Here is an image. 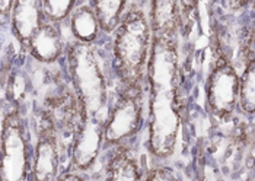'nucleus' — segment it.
<instances>
[{
	"label": "nucleus",
	"instance_id": "13",
	"mask_svg": "<svg viewBox=\"0 0 255 181\" xmlns=\"http://www.w3.org/2000/svg\"><path fill=\"white\" fill-rule=\"evenodd\" d=\"M105 181H141L137 161L127 146H118L107 165Z\"/></svg>",
	"mask_w": 255,
	"mask_h": 181
},
{
	"label": "nucleus",
	"instance_id": "10",
	"mask_svg": "<svg viewBox=\"0 0 255 181\" xmlns=\"http://www.w3.org/2000/svg\"><path fill=\"white\" fill-rule=\"evenodd\" d=\"M12 28L22 47H28L32 35L42 25V10L39 0H16L12 9Z\"/></svg>",
	"mask_w": 255,
	"mask_h": 181
},
{
	"label": "nucleus",
	"instance_id": "17",
	"mask_svg": "<svg viewBox=\"0 0 255 181\" xmlns=\"http://www.w3.org/2000/svg\"><path fill=\"white\" fill-rule=\"evenodd\" d=\"M75 1L73 0H42L41 10L42 15L51 22H59L73 12Z\"/></svg>",
	"mask_w": 255,
	"mask_h": 181
},
{
	"label": "nucleus",
	"instance_id": "12",
	"mask_svg": "<svg viewBox=\"0 0 255 181\" xmlns=\"http://www.w3.org/2000/svg\"><path fill=\"white\" fill-rule=\"evenodd\" d=\"M26 48L35 60L41 63H53L59 59L63 51L61 35L53 23L42 22Z\"/></svg>",
	"mask_w": 255,
	"mask_h": 181
},
{
	"label": "nucleus",
	"instance_id": "14",
	"mask_svg": "<svg viewBox=\"0 0 255 181\" xmlns=\"http://www.w3.org/2000/svg\"><path fill=\"white\" fill-rule=\"evenodd\" d=\"M72 34L79 42L92 44L98 37L99 23L91 6H80L72 13L70 19Z\"/></svg>",
	"mask_w": 255,
	"mask_h": 181
},
{
	"label": "nucleus",
	"instance_id": "9",
	"mask_svg": "<svg viewBox=\"0 0 255 181\" xmlns=\"http://www.w3.org/2000/svg\"><path fill=\"white\" fill-rule=\"evenodd\" d=\"M42 117L50 121L59 133L67 132L73 135L85 117V111L75 91L66 89L45 100Z\"/></svg>",
	"mask_w": 255,
	"mask_h": 181
},
{
	"label": "nucleus",
	"instance_id": "5",
	"mask_svg": "<svg viewBox=\"0 0 255 181\" xmlns=\"http://www.w3.org/2000/svg\"><path fill=\"white\" fill-rule=\"evenodd\" d=\"M143 121V91L121 89L114 105L107 113L104 124V142L123 146L141 127Z\"/></svg>",
	"mask_w": 255,
	"mask_h": 181
},
{
	"label": "nucleus",
	"instance_id": "20",
	"mask_svg": "<svg viewBox=\"0 0 255 181\" xmlns=\"http://www.w3.org/2000/svg\"><path fill=\"white\" fill-rule=\"evenodd\" d=\"M201 181H222L219 179V174L215 168L212 167H206L203 170V177H201Z\"/></svg>",
	"mask_w": 255,
	"mask_h": 181
},
{
	"label": "nucleus",
	"instance_id": "7",
	"mask_svg": "<svg viewBox=\"0 0 255 181\" xmlns=\"http://www.w3.org/2000/svg\"><path fill=\"white\" fill-rule=\"evenodd\" d=\"M104 124L105 120L98 117H83L78 130L73 133L70 146V161L73 170L86 171L95 164L104 143Z\"/></svg>",
	"mask_w": 255,
	"mask_h": 181
},
{
	"label": "nucleus",
	"instance_id": "18",
	"mask_svg": "<svg viewBox=\"0 0 255 181\" xmlns=\"http://www.w3.org/2000/svg\"><path fill=\"white\" fill-rule=\"evenodd\" d=\"M146 181H179V179L172 170L156 167L149 171V174L146 176Z\"/></svg>",
	"mask_w": 255,
	"mask_h": 181
},
{
	"label": "nucleus",
	"instance_id": "21",
	"mask_svg": "<svg viewBox=\"0 0 255 181\" xmlns=\"http://www.w3.org/2000/svg\"><path fill=\"white\" fill-rule=\"evenodd\" d=\"M54 181H86V180H85L82 176L76 174V173H70V171H67V173L59 174Z\"/></svg>",
	"mask_w": 255,
	"mask_h": 181
},
{
	"label": "nucleus",
	"instance_id": "1",
	"mask_svg": "<svg viewBox=\"0 0 255 181\" xmlns=\"http://www.w3.org/2000/svg\"><path fill=\"white\" fill-rule=\"evenodd\" d=\"M146 81L149 85V151L156 160L165 161L175 151L181 124L177 38L152 35Z\"/></svg>",
	"mask_w": 255,
	"mask_h": 181
},
{
	"label": "nucleus",
	"instance_id": "8",
	"mask_svg": "<svg viewBox=\"0 0 255 181\" xmlns=\"http://www.w3.org/2000/svg\"><path fill=\"white\" fill-rule=\"evenodd\" d=\"M59 132L51 123L41 116L38 126V141L35 145L31 179L32 181H54L59 176Z\"/></svg>",
	"mask_w": 255,
	"mask_h": 181
},
{
	"label": "nucleus",
	"instance_id": "16",
	"mask_svg": "<svg viewBox=\"0 0 255 181\" xmlns=\"http://www.w3.org/2000/svg\"><path fill=\"white\" fill-rule=\"evenodd\" d=\"M238 102L245 114H254L255 110V63L254 54H250L245 70L239 78Z\"/></svg>",
	"mask_w": 255,
	"mask_h": 181
},
{
	"label": "nucleus",
	"instance_id": "11",
	"mask_svg": "<svg viewBox=\"0 0 255 181\" xmlns=\"http://www.w3.org/2000/svg\"><path fill=\"white\" fill-rule=\"evenodd\" d=\"M150 31L155 37L177 38L181 26V6L175 0H155L150 4Z\"/></svg>",
	"mask_w": 255,
	"mask_h": 181
},
{
	"label": "nucleus",
	"instance_id": "6",
	"mask_svg": "<svg viewBox=\"0 0 255 181\" xmlns=\"http://www.w3.org/2000/svg\"><path fill=\"white\" fill-rule=\"evenodd\" d=\"M238 91L239 75L226 54L220 51L206 86L209 110L220 119L231 116L238 104Z\"/></svg>",
	"mask_w": 255,
	"mask_h": 181
},
{
	"label": "nucleus",
	"instance_id": "4",
	"mask_svg": "<svg viewBox=\"0 0 255 181\" xmlns=\"http://www.w3.org/2000/svg\"><path fill=\"white\" fill-rule=\"evenodd\" d=\"M29 168L25 123L18 110H10L0 132V181H28Z\"/></svg>",
	"mask_w": 255,
	"mask_h": 181
},
{
	"label": "nucleus",
	"instance_id": "15",
	"mask_svg": "<svg viewBox=\"0 0 255 181\" xmlns=\"http://www.w3.org/2000/svg\"><path fill=\"white\" fill-rule=\"evenodd\" d=\"M97 16L99 28L105 32L116 31L120 20L124 15V0H94L89 4Z\"/></svg>",
	"mask_w": 255,
	"mask_h": 181
},
{
	"label": "nucleus",
	"instance_id": "3",
	"mask_svg": "<svg viewBox=\"0 0 255 181\" xmlns=\"http://www.w3.org/2000/svg\"><path fill=\"white\" fill-rule=\"evenodd\" d=\"M67 66L72 89L78 95L85 116L105 120L108 88L95 47L75 41L67 50Z\"/></svg>",
	"mask_w": 255,
	"mask_h": 181
},
{
	"label": "nucleus",
	"instance_id": "19",
	"mask_svg": "<svg viewBox=\"0 0 255 181\" xmlns=\"http://www.w3.org/2000/svg\"><path fill=\"white\" fill-rule=\"evenodd\" d=\"M13 0H0V25L4 23L12 15Z\"/></svg>",
	"mask_w": 255,
	"mask_h": 181
},
{
	"label": "nucleus",
	"instance_id": "2",
	"mask_svg": "<svg viewBox=\"0 0 255 181\" xmlns=\"http://www.w3.org/2000/svg\"><path fill=\"white\" fill-rule=\"evenodd\" d=\"M114 32V69L121 82V89L144 91L152 42L147 16L141 9H130L124 12Z\"/></svg>",
	"mask_w": 255,
	"mask_h": 181
}]
</instances>
